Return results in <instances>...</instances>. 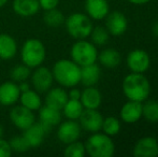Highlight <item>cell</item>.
<instances>
[{"label":"cell","mask_w":158,"mask_h":157,"mask_svg":"<svg viewBox=\"0 0 158 157\" xmlns=\"http://www.w3.org/2000/svg\"><path fill=\"white\" fill-rule=\"evenodd\" d=\"M124 95L128 100L143 102L150 97L151 84L143 73L131 72L125 76L122 84Z\"/></svg>","instance_id":"obj_1"},{"label":"cell","mask_w":158,"mask_h":157,"mask_svg":"<svg viewBox=\"0 0 158 157\" xmlns=\"http://www.w3.org/2000/svg\"><path fill=\"white\" fill-rule=\"evenodd\" d=\"M54 80L63 87H75L81 81V67L72 59H59L52 69Z\"/></svg>","instance_id":"obj_2"},{"label":"cell","mask_w":158,"mask_h":157,"mask_svg":"<svg viewBox=\"0 0 158 157\" xmlns=\"http://www.w3.org/2000/svg\"><path fill=\"white\" fill-rule=\"evenodd\" d=\"M46 58V48L43 42L38 39H28L21 48L22 63L31 69L41 66Z\"/></svg>","instance_id":"obj_3"},{"label":"cell","mask_w":158,"mask_h":157,"mask_svg":"<svg viewBox=\"0 0 158 157\" xmlns=\"http://www.w3.org/2000/svg\"><path fill=\"white\" fill-rule=\"evenodd\" d=\"M85 150L92 157H112L115 153V144L110 136L95 132L86 141Z\"/></svg>","instance_id":"obj_4"},{"label":"cell","mask_w":158,"mask_h":157,"mask_svg":"<svg viewBox=\"0 0 158 157\" xmlns=\"http://www.w3.org/2000/svg\"><path fill=\"white\" fill-rule=\"evenodd\" d=\"M68 34L77 40L87 39L90 36L94 25L92 19L83 13H73L64 19Z\"/></svg>","instance_id":"obj_5"},{"label":"cell","mask_w":158,"mask_h":157,"mask_svg":"<svg viewBox=\"0 0 158 157\" xmlns=\"http://www.w3.org/2000/svg\"><path fill=\"white\" fill-rule=\"evenodd\" d=\"M71 59L75 64L83 67L90 64H95L98 58V51L95 44L86 41V39L77 40L70 50Z\"/></svg>","instance_id":"obj_6"},{"label":"cell","mask_w":158,"mask_h":157,"mask_svg":"<svg viewBox=\"0 0 158 157\" xmlns=\"http://www.w3.org/2000/svg\"><path fill=\"white\" fill-rule=\"evenodd\" d=\"M30 81L33 89L37 90L39 94L46 93L53 86L54 76L52 70L44 66H39L30 74Z\"/></svg>","instance_id":"obj_7"},{"label":"cell","mask_w":158,"mask_h":157,"mask_svg":"<svg viewBox=\"0 0 158 157\" xmlns=\"http://www.w3.org/2000/svg\"><path fill=\"white\" fill-rule=\"evenodd\" d=\"M82 127L79 122L74 119H68L66 122H63L58 125L57 129V138L64 144H68L73 141L79 140L81 137Z\"/></svg>","instance_id":"obj_8"},{"label":"cell","mask_w":158,"mask_h":157,"mask_svg":"<svg viewBox=\"0 0 158 157\" xmlns=\"http://www.w3.org/2000/svg\"><path fill=\"white\" fill-rule=\"evenodd\" d=\"M10 121L17 129L25 130L35 123V116L33 111L24 105H15L10 112Z\"/></svg>","instance_id":"obj_9"},{"label":"cell","mask_w":158,"mask_h":157,"mask_svg":"<svg viewBox=\"0 0 158 157\" xmlns=\"http://www.w3.org/2000/svg\"><path fill=\"white\" fill-rule=\"evenodd\" d=\"M79 123L82 129L90 134H95L101 130L103 116L98 109H84L79 118Z\"/></svg>","instance_id":"obj_10"},{"label":"cell","mask_w":158,"mask_h":157,"mask_svg":"<svg viewBox=\"0 0 158 157\" xmlns=\"http://www.w3.org/2000/svg\"><path fill=\"white\" fill-rule=\"evenodd\" d=\"M126 61L129 69L135 73H144L148 71L151 65L150 55L148 54V52L140 48L129 52Z\"/></svg>","instance_id":"obj_11"},{"label":"cell","mask_w":158,"mask_h":157,"mask_svg":"<svg viewBox=\"0 0 158 157\" xmlns=\"http://www.w3.org/2000/svg\"><path fill=\"white\" fill-rule=\"evenodd\" d=\"M52 128L42 123H33L30 127L23 130V136L30 145V147H38L43 143L44 138Z\"/></svg>","instance_id":"obj_12"},{"label":"cell","mask_w":158,"mask_h":157,"mask_svg":"<svg viewBox=\"0 0 158 157\" xmlns=\"http://www.w3.org/2000/svg\"><path fill=\"white\" fill-rule=\"evenodd\" d=\"M127 27H128V21L122 12L118 11L109 12V14L106 16V28L109 34L112 36L118 37L124 35Z\"/></svg>","instance_id":"obj_13"},{"label":"cell","mask_w":158,"mask_h":157,"mask_svg":"<svg viewBox=\"0 0 158 157\" xmlns=\"http://www.w3.org/2000/svg\"><path fill=\"white\" fill-rule=\"evenodd\" d=\"M133 156L156 157L158 156V140L154 137H143L139 139L133 147Z\"/></svg>","instance_id":"obj_14"},{"label":"cell","mask_w":158,"mask_h":157,"mask_svg":"<svg viewBox=\"0 0 158 157\" xmlns=\"http://www.w3.org/2000/svg\"><path fill=\"white\" fill-rule=\"evenodd\" d=\"M21 92L19 84L13 81H6L0 84V105L10 107L19 100Z\"/></svg>","instance_id":"obj_15"},{"label":"cell","mask_w":158,"mask_h":157,"mask_svg":"<svg viewBox=\"0 0 158 157\" xmlns=\"http://www.w3.org/2000/svg\"><path fill=\"white\" fill-rule=\"evenodd\" d=\"M85 10L92 19L100 21L109 14L110 6L108 0H85Z\"/></svg>","instance_id":"obj_16"},{"label":"cell","mask_w":158,"mask_h":157,"mask_svg":"<svg viewBox=\"0 0 158 157\" xmlns=\"http://www.w3.org/2000/svg\"><path fill=\"white\" fill-rule=\"evenodd\" d=\"M121 118L127 124H135L142 118V102L129 100L121 109Z\"/></svg>","instance_id":"obj_17"},{"label":"cell","mask_w":158,"mask_h":157,"mask_svg":"<svg viewBox=\"0 0 158 157\" xmlns=\"http://www.w3.org/2000/svg\"><path fill=\"white\" fill-rule=\"evenodd\" d=\"M45 94V105L60 111L69 99L68 93L61 87H51Z\"/></svg>","instance_id":"obj_18"},{"label":"cell","mask_w":158,"mask_h":157,"mask_svg":"<svg viewBox=\"0 0 158 157\" xmlns=\"http://www.w3.org/2000/svg\"><path fill=\"white\" fill-rule=\"evenodd\" d=\"M12 8L15 14L21 17H30L40 10L39 0H13Z\"/></svg>","instance_id":"obj_19"},{"label":"cell","mask_w":158,"mask_h":157,"mask_svg":"<svg viewBox=\"0 0 158 157\" xmlns=\"http://www.w3.org/2000/svg\"><path fill=\"white\" fill-rule=\"evenodd\" d=\"M80 101L83 105L84 109H98L101 105L102 95L95 86H86V88L81 93Z\"/></svg>","instance_id":"obj_20"},{"label":"cell","mask_w":158,"mask_h":157,"mask_svg":"<svg viewBox=\"0 0 158 157\" xmlns=\"http://www.w3.org/2000/svg\"><path fill=\"white\" fill-rule=\"evenodd\" d=\"M17 43L9 34H0V59L9 60L16 56Z\"/></svg>","instance_id":"obj_21"},{"label":"cell","mask_w":158,"mask_h":157,"mask_svg":"<svg viewBox=\"0 0 158 157\" xmlns=\"http://www.w3.org/2000/svg\"><path fill=\"white\" fill-rule=\"evenodd\" d=\"M39 122L50 128L58 126L61 122V111L48 105H42L39 109Z\"/></svg>","instance_id":"obj_22"},{"label":"cell","mask_w":158,"mask_h":157,"mask_svg":"<svg viewBox=\"0 0 158 157\" xmlns=\"http://www.w3.org/2000/svg\"><path fill=\"white\" fill-rule=\"evenodd\" d=\"M101 76V70L99 66L95 64H90L87 66L81 67V81L84 86H95L99 82Z\"/></svg>","instance_id":"obj_23"},{"label":"cell","mask_w":158,"mask_h":157,"mask_svg":"<svg viewBox=\"0 0 158 157\" xmlns=\"http://www.w3.org/2000/svg\"><path fill=\"white\" fill-rule=\"evenodd\" d=\"M19 102L27 109L31 111H38L42 107V99L40 94L35 89H28L24 93H21L19 96Z\"/></svg>","instance_id":"obj_24"},{"label":"cell","mask_w":158,"mask_h":157,"mask_svg":"<svg viewBox=\"0 0 158 157\" xmlns=\"http://www.w3.org/2000/svg\"><path fill=\"white\" fill-rule=\"evenodd\" d=\"M97 59L103 67L112 69V68L119 66L122 61V56L121 53L114 48H106L101 51L100 54H98Z\"/></svg>","instance_id":"obj_25"},{"label":"cell","mask_w":158,"mask_h":157,"mask_svg":"<svg viewBox=\"0 0 158 157\" xmlns=\"http://www.w3.org/2000/svg\"><path fill=\"white\" fill-rule=\"evenodd\" d=\"M84 110V107L80 100H74V99H68L66 105H64L63 110L64 116L68 119H74L77 121L81 116L82 112Z\"/></svg>","instance_id":"obj_26"},{"label":"cell","mask_w":158,"mask_h":157,"mask_svg":"<svg viewBox=\"0 0 158 157\" xmlns=\"http://www.w3.org/2000/svg\"><path fill=\"white\" fill-rule=\"evenodd\" d=\"M64 19H66L64 15L57 8L45 11L43 14V22L48 27L52 28L60 27L63 24H64Z\"/></svg>","instance_id":"obj_27"},{"label":"cell","mask_w":158,"mask_h":157,"mask_svg":"<svg viewBox=\"0 0 158 157\" xmlns=\"http://www.w3.org/2000/svg\"><path fill=\"white\" fill-rule=\"evenodd\" d=\"M142 116L150 123L158 122V101L148 100L142 103Z\"/></svg>","instance_id":"obj_28"},{"label":"cell","mask_w":158,"mask_h":157,"mask_svg":"<svg viewBox=\"0 0 158 157\" xmlns=\"http://www.w3.org/2000/svg\"><path fill=\"white\" fill-rule=\"evenodd\" d=\"M89 37L92 38V43L97 46L106 45L110 40V34L106 28L102 26H96L93 28Z\"/></svg>","instance_id":"obj_29"},{"label":"cell","mask_w":158,"mask_h":157,"mask_svg":"<svg viewBox=\"0 0 158 157\" xmlns=\"http://www.w3.org/2000/svg\"><path fill=\"white\" fill-rule=\"evenodd\" d=\"M30 74H31V68L26 66L25 64L16 65L15 67H13L10 71L11 79H12V81L15 82V83L27 81V80L30 78Z\"/></svg>","instance_id":"obj_30"},{"label":"cell","mask_w":158,"mask_h":157,"mask_svg":"<svg viewBox=\"0 0 158 157\" xmlns=\"http://www.w3.org/2000/svg\"><path fill=\"white\" fill-rule=\"evenodd\" d=\"M121 122L114 116H109L106 118H103L101 130H103V134H108L110 137L116 136L121 131Z\"/></svg>","instance_id":"obj_31"},{"label":"cell","mask_w":158,"mask_h":157,"mask_svg":"<svg viewBox=\"0 0 158 157\" xmlns=\"http://www.w3.org/2000/svg\"><path fill=\"white\" fill-rule=\"evenodd\" d=\"M85 154V144L80 142L79 140L68 143L64 149V156L66 157H84Z\"/></svg>","instance_id":"obj_32"},{"label":"cell","mask_w":158,"mask_h":157,"mask_svg":"<svg viewBox=\"0 0 158 157\" xmlns=\"http://www.w3.org/2000/svg\"><path fill=\"white\" fill-rule=\"evenodd\" d=\"M10 147L12 149V152L15 153H25V152L29 151L31 147L28 144V142L26 141V139L24 138L23 134L21 136H14L10 141Z\"/></svg>","instance_id":"obj_33"},{"label":"cell","mask_w":158,"mask_h":157,"mask_svg":"<svg viewBox=\"0 0 158 157\" xmlns=\"http://www.w3.org/2000/svg\"><path fill=\"white\" fill-rule=\"evenodd\" d=\"M12 155V149L9 141L0 138V157H9Z\"/></svg>","instance_id":"obj_34"},{"label":"cell","mask_w":158,"mask_h":157,"mask_svg":"<svg viewBox=\"0 0 158 157\" xmlns=\"http://www.w3.org/2000/svg\"><path fill=\"white\" fill-rule=\"evenodd\" d=\"M39 4H40V9H42L44 11H48L57 8L59 4V0H39Z\"/></svg>","instance_id":"obj_35"},{"label":"cell","mask_w":158,"mask_h":157,"mask_svg":"<svg viewBox=\"0 0 158 157\" xmlns=\"http://www.w3.org/2000/svg\"><path fill=\"white\" fill-rule=\"evenodd\" d=\"M81 90L77 89V88L71 87V89L68 92V97L69 99H74V100H80L81 98Z\"/></svg>","instance_id":"obj_36"},{"label":"cell","mask_w":158,"mask_h":157,"mask_svg":"<svg viewBox=\"0 0 158 157\" xmlns=\"http://www.w3.org/2000/svg\"><path fill=\"white\" fill-rule=\"evenodd\" d=\"M17 84H19V88L21 93H24V92H26V90L30 89V84L28 83L27 81L19 82V83H17Z\"/></svg>","instance_id":"obj_37"},{"label":"cell","mask_w":158,"mask_h":157,"mask_svg":"<svg viewBox=\"0 0 158 157\" xmlns=\"http://www.w3.org/2000/svg\"><path fill=\"white\" fill-rule=\"evenodd\" d=\"M130 3L137 4V6H142V4H146L151 1V0H128Z\"/></svg>","instance_id":"obj_38"},{"label":"cell","mask_w":158,"mask_h":157,"mask_svg":"<svg viewBox=\"0 0 158 157\" xmlns=\"http://www.w3.org/2000/svg\"><path fill=\"white\" fill-rule=\"evenodd\" d=\"M152 32H153V35H154L155 37H157V38H158V21L155 22V23L153 24V26H152Z\"/></svg>","instance_id":"obj_39"},{"label":"cell","mask_w":158,"mask_h":157,"mask_svg":"<svg viewBox=\"0 0 158 157\" xmlns=\"http://www.w3.org/2000/svg\"><path fill=\"white\" fill-rule=\"evenodd\" d=\"M4 136V128L2 125H0V138H3Z\"/></svg>","instance_id":"obj_40"},{"label":"cell","mask_w":158,"mask_h":157,"mask_svg":"<svg viewBox=\"0 0 158 157\" xmlns=\"http://www.w3.org/2000/svg\"><path fill=\"white\" fill-rule=\"evenodd\" d=\"M9 0H0V8H2L3 6H6V3H8Z\"/></svg>","instance_id":"obj_41"}]
</instances>
